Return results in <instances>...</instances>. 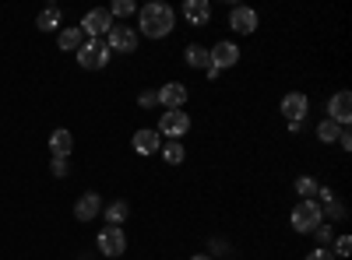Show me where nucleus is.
Returning a JSON list of instances; mask_svg holds the SVG:
<instances>
[{
	"label": "nucleus",
	"instance_id": "obj_24",
	"mask_svg": "<svg viewBox=\"0 0 352 260\" xmlns=\"http://www.w3.org/2000/svg\"><path fill=\"white\" fill-rule=\"evenodd\" d=\"M317 187H320V183H317L314 176H300V180H296V193H300L303 200H314V197H317Z\"/></svg>",
	"mask_w": 352,
	"mask_h": 260
},
{
	"label": "nucleus",
	"instance_id": "obj_12",
	"mask_svg": "<svg viewBox=\"0 0 352 260\" xmlns=\"http://www.w3.org/2000/svg\"><path fill=\"white\" fill-rule=\"evenodd\" d=\"M328 120L338 123V127H349L352 123V95L349 92H335L328 99Z\"/></svg>",
	"mask_w": 352,
	"mask_h": 260
},
{
	"label": "nucleus",
	"instance_id": "obj_28",
	"mask_svg": "<svg viewBox=\"0 0 352 260\" xmlns=\"http://www.w3.org/2000/svg\"><path fill=\"white\" fill-rule=\"evenodd\" d=\"M50 169H53V176H56V180H64L67 172H71V162H67V158H53Z\"/></svg>",
	"mask_w": 352,
	"mask_h": 260
},
{
	"label": "nucleus",
	"instance_id": "obj_4",
	"mask_svg": "<svg viewBox=\"0 0 352 260\" xmlns=\"http://www.w3.org/2000/svg\"><path fill=\"white\" fill-rule=\"evenodd\" d=\"M155 134L166 137V141H180V137H187V134H190V113H184V109H166L162 117H159Z\"/></svg>",
	"mask_w": 352,
	"mask_h": 260
},
{
	"label": "nucleus",
	"instance_id": "obj_22",
	"mask_svg": "<svg viewBox=\"0 0 352 260\" xmlns=\"http://www.w3.org/2000/svg\"><path fill=\"white\" fill-rule=\"evenodd\" d=\"M342 130H345V127H338V123H331V120L324 117V120L317 123V141H320V144H335Z\"/></svg>",
	"mask_w": 352,
	"mask_h": 260
},
{
	"label": "nucleus",
	"instance_id": "obj_21",
	"mask_svg": "<svg viewBox=\"0 0 352 260\" xmlns=\"http://www.w3.org/2000/svg\"><path fill=\"white\" fill-rule=\"evenodd\" d=\"M106 225H120L124 228V222L131 218V204H127V200H113V204H106Z\"/></svg>",
	"mask_w": 352,
	"mask_h": 260
},
{
	"label": "nucleus",
	"instance_id": "obj_6",
	"mask_svg": "<svg viewBox=\"0 0 352 260\" xmlns=\"http://www.w3.org/2000/svg\"><path fill=\"white\" fill-rule=\"evenodd\" d=\"M96 246H99V253H106V257H124L127 253V233L120 225H106L102 233L96 236Z\"/></svg>",
	"mask_w": 352,
	"mask_h": 260
},
{
	"label": "nucleus",
	"instance_id": "obj_31",
	"mask_svg": "<svg viewBox=\"0 0 352 260\" xmlns=\"http://www.w3.org/2000/svg\"><path fill=\"white\" fill-rule=\"evenodd\" d=\"M335 144H338L342 152H352V134H349V127H345V130L338 134V141H335Z\"/></svg>",
	"mask_w": 352,
	"mask_h": 260
},
{
	"label": "nucleus",
	"instance_id": "obj_5",
	"mask_svg": "<svg viewBox=\"0 0 352 260\" xmlns=\"http://www.w3.org/2000/svg\"><path fill=\"white\" fill-rule=\"evenodd\" d=\"M113 25H116V21L109 18V11H106V8H92V11H88V14L78 21V28L85 32V39H106Z\"/></svg>",
	"mask_w": 352,
	"mask_h": 260
},
{
	"label": "nucleus",
	"instance_id": "obj_25",
	"mask_svg": "<svg viewBox=\"0 0 352 260\" xmlns=\"http://www.w3.org/2000/svg\"><path fill=\"white\" fill-rule=\"evenodd\" d=\"M310 236L317 239V246H331V243H335V228H331V225H324V222H320V225L314 228Z\"/></svg>",
	"mask_w": 352,
	"mask_h": 260
},
{
	"label": "nucleus",
	"instance_id": "obj_32",
	"mask_svg": "<svg viewBox=\"0 0 352 260\" xmlns=\"http://www.w3.org/2000/svg\"><path fill=\"white\" fill-rule=\"evenodd\" d=\"M328 215H331V218H345V208L335 200V204H328Z\"/></svg>",
	"mask_w": 352,
	"mask_h": 260
},
{
	"label": "nucleus",
	"instance_id": "obj_11",
	"mask_svg": "<svg viewBox=\"0 0 352 260\" xmlns=\"http://www.w3.org/2000/svg\"><path fill=\"white\" fill-rule=\"evenodd\" d=\"M282 117L289 120V123H303L307 120V113H310V99L303 95V92H289L285 99H282Z\"/></svg>",
	"mask_w": 352,
	"mask_h": 260
},
{
	"label": "nucleus",
	"instance_id": "obj_14",
	"mask_svg": "<svg viewBox=\"0 0 352 260\" xmlns=\"http://www.w3.org/2000/svg\"><path fill=\"white\" fill-rule=\"evenodd\" d=\"M131 148H134L138 155H159L162 137L155 134V127H141V130H134V137H131Z\"/></svg>",
	"mask_w": 352,
	"mask_h": 260
},
{
	"label": "nucleus",
	"instance_id": "obj_29",
	"mask_svg": "<svg viewBox=\"0 0 352 260\" xmlns=\"http://www.w3.org/2000/svg\"><path fill=\"white\" fill-rule=\"evenodd\" d=\"M303 260H335V253H331V246H314Z\"/></svg>",
	"mask_w": 352,
	"mask_h": 260
},
{
	"label": "nucleus",
	"instance_id": "obj_30",
	"mask_svg": "<svg viewBox=\"0 0 352 260\" xmlns=\"http://www.w3.org/2000/svg\"><path fill=\"white\" fill-rule=\"evenodd\" d=\"M317 197H320V200H317V204H320V208H328V204H335V200H338L331 187H317Z\"/></svg>",
	"mask_w": 352,
	"mask_h": 260
},
{
	"label": "nucleus",
	"instance_id": "obj_16",
	"mask_svg": "<svg viewBox=\"0 0 352 260\" xmlns=\"http://www.w3.org/2000/svg\"><path fill=\"white\" fill-rule=\"evenodd\" d=\"M71 152H74V134L67 127H56L50 134V155L53 158H71Z\"/></svg>",
	"mask_w": 352,
	"mask_h": 260
},
{
	"label": "nucleus",
	"instance_id": "obj_7",
	"mask_svg": "<svg viewBox=\"0 0 352 260\" xmlns=\"http://www.w3.org/2000/svg\"><path fill=\"white\" fill-rule=\"evenodd\" d=\"M240 46L232 43V39H222V43H215L212 49H208V60H212V67L222 74V71H229V67H236L240 64Z\"/></svg>",
	"mask_w": 352,
	"mask_h": 260
},
{
	"label": "nucleus",
	"instance_id": "obj_3",
	"mask_svg": "<svg viewBox=\"0 0 352 260\" xmlns=\"http://www.w3.org/2000/svg\"><path fill=\"white\" fill-rule=\"evenodd\" d=\"M74 56H78V67H81V71H102V67L109 64L113 53H109L106 39H85Z\"/></svg>",
	"mask_w": 352,
	"mask_h": 260
},
{
	"label": "nucleus",
	"instance_id": "obj_8",
	"mask_svg": "<svg viewBox=\"0 0 352 260\" xmlns=\"http://www.w3.org/2000/svg\"><path fill=\"white\" fill-rule=\"evenodd\" d=\"M155 95H159V106L162 109H184L187 99H190V88H187L184 81H166L162 88H155Z\"/></svg>",
	"mask_w": 352,
	"mask_h": 260
},
{
	"label": "nucleus",
	"instance_id": "obj_26",
	"mask_svg": "<svg viewBox=\"0 0 352 260\" xmlns=\"http://www.w3.org/2000/svg\"><path fill=\"white\" fill-rule=\"evenodd\" d=\"M335 260H345L349 253H352V236H335Z\"/></svg>",
	"mask_w": 352,
	"mask_h": 260
},
{
	"label": "nucleus",
	"instance_id": "obj_27",
	"mask_svg": "<svg viewBox=\"0 0 352 260\" xmlns=\"http://www.w3.org/2000/svg\"><path fill=\"white\" fill-rule=\"evenodd\" d=\"M138 106H141V109H159V95H155V88H144V92L138 95Z\"/></svg>",
	"mask_w": 352,
	"mask_h": 260
},
{
	"label": "nucleus",
	"instance_id": "obj_15",
	"mask_svg": "<svg viewBox=\"0 0 352 260\" xmlns=\"http://www.w3.org/2000/svg\"><path fill=\"white\" fill-rule=\"evenodd\" d=\"M180 14H184L194 28H201V25L212 21V4H208V0H184V4H180Z\"/></svg>",
	"mask_w": 352,
	"mask_h": 260
},
{
	"label": "nucleus",
	"instance_id": "obj_10",
	"mask_svg": "<svg viewBox=\"0 0 352 260\" xmlns=\"http://www.w3.org/2000/svg\"><path fill=\"white\" fill-rule=\"evenodd\" d=\"M229 28L236 36H254L257 28H261V18H257L254 8H232L229 11Z\"/></svg>",
	"mask_w": 352,
	"mask_h": 260
},
{
	"label": "nucleus",
	"instance_id": "obj_17",
	"mask_svg": "<svg viewBox=\"0 0 352 260\" xmlns=\"http://www.w3.org/2000/svg\"><path fill=\"white\" fill-rule=\"evenodd\" d=\"M184 64L194 67V71H208V67H212V60H208V46L190 43V46L184 49Z\"/></svg>",
	"mask_w": 352,
	"mask_h": 260
},
{
	"label": "nucleus",
	"instance_id": "obj_13",
	"mask_svg": "<svg viewBox=\"0 0 352 260\" xmlns=\"http://www.w3.org/2000/svg\"><path fill=\"white\" fill-rule=\"evenodd\" d=\"M99 215H102V197L96 190H85L78 197V204H74V218L78 222H96Z\"/></svg>",
	"mask_w": 352,
	"mask_h": 260
},
{
	"label": "nucleus",
	"instance_id": "obj_18",
	"mask_svg": "<svg viewBox=\"0 0 352 260\" xmlns=\"http://www.w3.org/2000/svg\"><path fill=\"white\" fill-rule=\"evenodd\" d=\"M81 43H85V32H81L78 25L60 28V32H56V46H60L64 53H78V49H81Z\"/></svg>",
	"mask_w": 352,
	"mask_h": 260
},
{
	"label": "nucleus",
	"instance_id": "obj_19",
	"mask_svg": "<svg viewBox=\"0 0 352 260\" xmlns=\"http://www.w3.org/2000/svg\"><path fill=\"white\" fill-rule=\"evenodd\" d=\"M60 18H64V11L56 8V4H50L46 11H39L36 28H39V32H60Z\"/></svg>",
	"mask_w": 352,
	"mask_h": 260
},
{
	"label": "nucleus",
	"instance_id": "obj_2",
	"mask_svg": "<svg viewBox=\"0 0 352 260\" xmlns=\"http://www.w3.org/2000/svg\"><path fill=\"white\" fill-rule=\"evenodd\" d=\"M320 222H324V208H320L317 200H300V204L292 208V215H289L292 233H300V236H310Z\"/></svg>",
	"mask_w": 352,
	"mask_h": 260
},
{
	"label": "nucleus",
	"instance_id": "obj_9",
	"mask_svg": "<svg viewBox=\"0 0 352 260\" xmlns=\"http://www.w3.org/2000/svg\"><path fill=\"white\" fill-rule=\"evenodd\" d=\"M138 32L134 28H127V25H113L109 28V36H106V46H109V53H134L138 49Z\"/></svg>",
	"mask_w": 352,
	"mask_h": 260
},
{
	"label": "nucleus",
	"instance_id": "obj_33",
	"mask_svg": "<svg viewBox=\"0 0 352 260\" xmlns=\"http://www.w3.org/2000/svg\"><path fill=\"white\" fill-rule=\"evenodd\" d=\"M190 260H212V253H194Z\"/></svg>",
	"mask_w": 352,
	"mask_h": 260
},
{
	"label": "nucleus",
	"instance_id": "obj_1",
	"mask_svg": "<svg viewBox=\"0 0 352 260\" xmlns=\"http://www.w3.org/2000/svg\"><path fill=\"white\" fill-rule=\"evenodd\" d=\"M176 28V11L166 0H152V4L138 8V36L144 39H166Z\"/></svg>",
	"mask_w": 352,
	"mask_h": 260
},
{
	"label": "nucleus",
	"instance_id": "obj_23",
	"mask_svg": "<svg viewBox=\"0 0 352 260\" xmlns=\"http://www.w3.org/2000/svg\"><path fill=\"white\" fill-rule=\"evenodd\" d=\"M106 11H109V18L116 21V18H131L138 8H134V0H113V4H109Z\"/></svg>",
	"mask_w": 352,
	"mask_h": 260
},
{
	"label": "nucleus",
	"instance_id": "obj_20",
	"mask_svg": "<svg viewBox=\"0 0 352 260\" xmlns=\"http://www.w3.org/2000/svg\"><path fill=\"white\" fill-rule=\"evenodd\" d=\"M159 155H162L166 165H180V162L187 158V148H184V141H162Z\"/></svg>",
	"mask_w": 352,
	"mask_h": 260
}]
</instances>
